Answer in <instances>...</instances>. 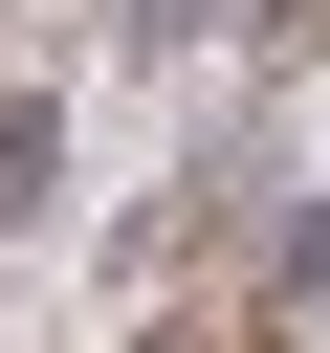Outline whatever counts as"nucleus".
Segmentation results:
<instances>
[{
  "label": "nucleus",
  "mask_w": 330,
  "mask_h": 353,
  "mask_svg": "<svg viewBox=\"0 0 330 353\" xmlns=\"http://www.w3.org/2000/svg\"><path fill=\"white\" fill-rule=\"evenodd\" d=\"M44 199H66V110H44V88H0V221H44Z\"/></svg>",
  "instance_id": "nucleus-1"
},
{
  "label": "nucleus",
  "mask_w": 330,
  "mask_h": 353,
  "mask_svg": "<svg viewBox=\"0 0 330 353\" xmlns=\"http://www.w3.org/2000/svg\"><path fill=\"white\" fill-rule=\"evenodd\" d=\"M198 22H242V0H132V44H198Z\"/></svg>",
  "instance_id": "nucleus-2"
}]
</instances>
